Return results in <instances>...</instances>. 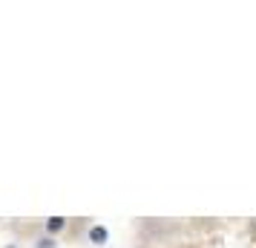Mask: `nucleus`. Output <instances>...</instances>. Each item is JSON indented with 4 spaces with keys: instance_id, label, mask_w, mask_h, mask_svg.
Wrapping results in <instances>:
<instances>
[{
    "instance_id": "nucleus-3",
    "label": "nucleus",
    "mask_w": 256,
    "mask_h": 248,
    "mask_svg": "<svg viewBox=\"0 0 256 248\" xmlns=\"http://www.w3.org/2000/svg\"><path fill=\"white\" fill-rule=\"evenodd\" d=\"M250 239H254V242H256V219H254V222H250Z\"/></svg>"
},
{
    "instance_id": "nucleus-2",
    "label": "nucleus",
    "mask_w": 256,
    "mask_h": 248,
    "mask_svg": "<svg viewBox=\"0 0 256 248\" xmlns=\"http://www.w3.org/2000/svg\"><path fill=\"white\" fill-rule=\"evenodd\" d=\"M92 239H95V242H104L106 231H104V228H92Z\"/></svg>"
},
{
    "instance_id": "nucleus-1",
    "label": "nucleus",
    "mask_w": 256,
    "mask_h": 248,
    "mask_svg": "<svg viewBox=\"0 0 256 248\" xmlns=\"http://www.w3.org/2000/svg\"><path fill=\"white\" fill-rule=\"evenodd\" d=\"M60 228H64V219L60 216H52L49 219V231H60Z\"/></svg>"
}]
</instances>
